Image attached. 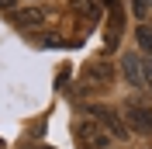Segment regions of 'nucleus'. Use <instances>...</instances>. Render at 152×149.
<instances>
[{
  "instance_id": "obj_1",
  "label": "nucleus",
  "mask_w": 152,
  "mask_h": 149,
  "mask_svg": "<svg viewBox=\"0 0 152 149\" xmlns=\"http://www.w3.org/2000/svg\"><path fill=\"white\" fill-rule=\"evenodd\" d=\"M90 121H97L100 128L107 132V135H114V139H124L128 135V125H124L121 118H118V111L114 108H104V104H90Z\"/></svg>"
},
{
  "instance_id": "obj_7",
  "label": "nucleus",
  "mask_w": 152,
  "mask_h": 149,
  "mask_svg": "<svg viewBox=\"0 0 152 149\" xmlns=\"http://www.w3.org/2000/svg\"><path fill=\"white\" fill-rule=\"evenodd\" d=\"M107 4H111V28H107V45H118V38H121V4H118V0H107Z\"/></svg>"
},
{
  "instance_id": "obj_9",
  "label": "nucleus",
  "mask_w": 152,
  "mask_h": 149,
  "mask_svg": "<svg viewBox=\"0 0 152 149\" xmlns=\"http://www.w3.org/2000/svg\"><path fill=\"white\" fill-rule=\"evenodd\" d=\"M135 38H138V45H142L145 52H149V56H152V28H145V24H142V28H138V35H135Z\"/></svg>"
},
{
  "instance_id": "obj_8",
  "label": "nucleus",
  "mask_w": 152,
  "mask_h": 149,
  "mask_svg": "<svg viewBox=\"0 0 152 149\" xmlns=\"http://www.w3.org/2000/svg\"><path fill=\"white\" fill-rule=\"evenodd\" d=\"M73 14L80 21H97V14H100V7H97V0H73Z\"/></svg>"
},
{
  "instance_id": "obj_4",
  "label": "nucleus",
  "mask_w": 152,
  "mask_h": 149,
  "mask_svg": "<svg viewBox=\"0 0 152 149\" xmlns=\"http://www.w3.org/2000/svg\"><path fill=\"white\" fill-rule=\"evenodd\" d=\"M124 114H128V125L142 135H152V108L149 104H138V101H128L124 104Z\"/></svg>"
},
{
  "instance_id": "obj_5",
  "label": "nucleus",
  "mask_w": 152,
  "mask_h": 149,
  "mask_svg": "<svg viewBox=\"0 0 152 149\" xmlns=\"http://www.w3.org/2000/svg\"><path fill=\"white\" fill-rule=\"evenodd\" d=\"M121 69H124V80H128L135 90H145V59L138 56V52L124 56L121 59Z\"/></svg>"
},
{
  "instance_id": "obj_10",
  "label": "nucleus",
  "mask_w": 152,
  "mask_h": 149,
  "mask_svg": "<svg viewBox=\"0 0 152 149\" xmlns=\"http://www.w3.org/2000/svg\"><path fill=\"white\" fill-rule=\"evenodd\" d=\"M132 10L138 18H145V10H149V0H132Z\"/></svg>"
},
{
  "instance_id": "obj_2",
  "label": "nucleus",
  "mask_w": 152,
  "mask_h": 149,
  "mask_svg": "<svg viewBox=\"0 0 152 149\" xmlns=\"http://www.w3.org/2000/svg\"><path fill=\"white\" fill-rule=\"evenodd\" d=\"M76 142H80V149H107L111 146V135H107L97 121H80L76 125Z\"/></svg>"
},
{
  "instance_id": "obj_11",
  "label": "nucleus",
  "mask_w": 152,
  "mask_h": 149,
  "mask_svg": "<svg viewBox=\"0 0 152 149\" xmlns=\"http://www.w3.org/2000/svg\"><path fill=\"white\" fill-rule=\"evenodd\" d=\"M145 87L152 90V59H145Z\"/></svg>"
},
{
  "instance_id": "obj_6",
  "label": "nucleus",
  "mask_w": 152,
  "mask_h": 149,
  "mask_svg": "<svg viewBox=\"0 0 152 149\" xmlns=\"http://www.w3.org/2000/svg\"><path fill=\"white\" fill-rule=\"evenodd\" d=\"M45 21H48V7H38V4L14 10V24H18V28H42Z\"/></svg>"
},
{
  "instance_id": "obj_12",
  "label": "nucleus",
  "mask_w": 152,
  "mask_h": 149,
  "mask_svg": "<svg viewBox=\"0 0 152 149\" xmlns=\"http://www.w3.org/2000/svg\"><path fill=\"white\" fill-rule=\"evenodd\" d=\"M0 7H14V0H0Z\"/></svg>"
},
{
  "instance_id": "obj_3",
  "label": "nucleus",
  "mask_w": 152,
  "mask_h": 149,
  "mask_svg": "<svg viewBox=\"0 0 152 149\" xmlns=\"http://www.w3.org/2000/svg\"><path fill=\"white\" fill-rule=\"evenodd\" d=\"M111 80H114V66L104 59H94L83 66V87H90V90H104V87H111Z\"/></svg>"
}]
</instances>
